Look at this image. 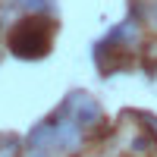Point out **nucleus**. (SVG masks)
<instances>
[{"instance_id":"obj_6","label":"nucleus","mask_w":157,"mask_h":157,"mask_svg":"<svg viewBox=\"0 0 157 157\" xmlns=\"http://www.w3.org/2000/svg\"><path fill=\"white\" fill-rule=\"evenodd\" d=\"M32 157H44V154H35V151H32Z\"/></svg>"},{"instance_id":"obj_4","label":"nucleus","mask_w":157,"mask_h":157,"mask_svg":"<svg viewBox=\"0 0 157 157\" xmlns=\"http://www.w3.org/2000/svg\"><path fill=\"white\" fill-rule=\"evenodd\" d=\"M10 6H19V10H29V13H47L54 6V0H6Z\"/></svg>"},{"instance_id":"obj_3","label":"nucleus","mask_w":157,"mask_h":157,"mask_svg":"<svg viewBox=\"0 0 157 157\" xmlns=\"http://www.w3.org/2000/svg\"><path fill=\"white\" fill-rule=\"evenodd\" d=\"M63 113H66L75 126H82V129L101 123V107H98L88 94H72V98L66 101V110H63Z\"/></svg>"},{"instance_id":"obj_2","label":"nucleus","mask_w":157,"mask_h":157,"mask_svg":"<svg viewBox=\"0 0 157 157\" xmlns=\"http://www.w3.org/2000/svg\"><path fill=\"white\" fill-rule=\"evenodd\" d=\"M50 47V25L44 19H25L10 35V50L22 60H38Z\"/></svg>"},{"instance_id":"obj_8","label":"nucleus","mask_w":157,"mask_h":157,"mask_svg":"<svg viewBox=\"0 0 157 157\" xmlns=\"http://www.w3.org/2000/svg\"><path fill=\"white\" fill-rule=\"evenodd\" d=\"M154 132H157V123H154Z\"/></svg>"},{"instance_id":"obj_7","label":"nucleus","mask_w":157,"mask_h":157,"mask_svg":"<svg viewBox=\"0 0 157 157\" xmlns=\"http://www.w3.org/2000/svg\"><path fill=\"white\" fill-rule=\"evenodd\" d=\"M154 22H157V6H154Z\"/></svg>"},{"instance_id":"obj_1","label":"nucleus","mask_w":157,"mask_h":157,"mask_svg":"<svg viewBox=\"0 0 157 157\" xmlns=\"http://www.w3.org/2000/svg\"><path fill=\"white\" fill-rule=\"evenodd\" d=\"M82 141V126H75L66 113L57 116L50 123H41L38 129H32L29 135V148L35 154H47L50 148H63V151H75Z\"/></svg>"},{"instance_id":"obj_5","label":"nucleus","mask_w":157,"mask_h":157,"mask_svg":"<svg viewBox=\"0 0 157 157\" xmlns=\"http://www.w3.org/2000/svg\"><path fill=\"white\" fill-rule=\"evenodd\" d=\"M16 148H19L16 138H3L0 141V157H16Z\"/></svg>"}]
</instances>
